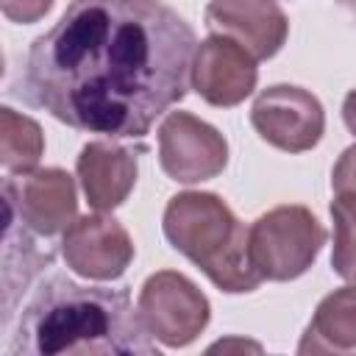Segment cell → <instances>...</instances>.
Wrapping results in <instances>:
<instances>
[{
	"label": "cell",
	"instance_id": "1",
	"mask_svg": "<svg viewBox=\"0 0 356 356\" xmlns=\"http://www.w3.org/2000/svg\"><path fill=\"white\" fill-rule=\"evenodd\" d=\"M195 31L161 0H72L25 58L19 95L70 128L142 139L184 100Z\"/></svg>",
	"mask_w": 356,
	"mask_h": 356
},
{
	"label": "cell",
	"instance_id": "2",
	"mask_svg": "<svg viewBox=\"0 0 356 356\" xmlns=\"http://www.w3.org/2000/svg\"><path fill=\"white\" fill-rule=\"evenodd\" d=\"M159 356L128 289L44 281L19 314L8 356Z\"/></svg>",
	"mask_w": 356,
	"mask_h": 356
},
{
	"label": "cell",
	"instance_id": "3",
	"mask_svg": "<svg viewBox=\"0 0 356 356\" xmlns=\"http://www.w3.org/2000/svg\"><path fill=\"white\" fill-rule=\"evenodd\" d=\"M164 236L222 292H253L261 275L250 264L248 228L211 192H181L164 209Z\"/></svg>",
	"mask_w": 356,
	"mask_h": 356
},
{
	"label": "cell",
	"instance_id": "4",
	"mask_svg": "<svg viewBox=\"0 0 356 356\" xmlns=\"http://www.w3.org/2000/svg\"><path fill=\"white\" fill-rule=\"evenodd\" d=\"M323 245L325 228L306 206H278L248 228L250 264L261 281H292L303 275Z\"/></svg>",
	"mask_w": 356,
	"mask_h": 356
},
{
	"label": "cell",
	"instance_id": "5",
	"mask_svg": "<svg viewBox=\"0 0 356 356\" xmlns=\"http://www.w3.org/2000/svg\"><path fill=\"white\" fill-rule=\"evenodd\" d=\"M139 317L150 337L167 348H184L209 325L206 295L181 273L161 270L150 275L139 292Z\"/></svg>",
	"mask_w": 356,
	"mask_h": 356
},
{
	"label": "cell",
	"instance_id": "6",
	"mask_svg": "<svg viewBox=\"0 0 356 356\" xmlns=\"http://www.w3.org/2000/svg\"><path fill=\"white\" fill-rule=\"evenodd\" d=\"M250 122L259 131V136L273 147L286 153H303L320 142L325 114L312 92L278 83L256 97L250 108Z\"/></svg>",
	"mask_w": 356,
	"mask_h": 356
},
{
	"label": "cell",
	"instance_id": "7",
	"mask_svg": "<svg viewBox=\"0 0 356 356\" xmlns=\"http://www.w3.org/2000/svg\"><path fill=\"white\" fill-rule=\"evenodd\" d=\"M159 161L172 181L197 184L225 170L228 145L209 122L189 111H172L159 128Z\"/></svg>",
	"mask_w": 356,
	"mask_h": 356
},
{
	"label": "cell",
	"instance_id": "8",
	"mask_svg": "<svg viewBox=\"0 0 356 356\" xmlns=\"http://www.w3.org/2000/svg\"><path fill=\"white\" fill-rule=\"evenodd\" d=\"M3 197H6V209L14 211L25 228L42 236H53L72 225L75 184L58 167L6 178Z\"/></svg>",
	"mask_w": 356,
	"mask_h": 356
},
{
	"label": "cell",
	"instance_id": "9",
	"mask_svg": "<svg viewBox=\"0 0 356 356\" xmlns=\"http://www.w3.org/2000/svg\"><path fill=\"white\" fill-rule=\"evenodd\" d=\"M64 259L83 278L111 281L125 273L134 259V242L128 231L103 214H86L64 231Z\"/></svg>",
	"mask_w": 356,
	"mask_h": 356
},
{
	"label": "cell",
	"instance_id": "10",
	"mask_svg": "<svg viewBox=\"0 0 356 356\" xmlns=\"http://www.w3.org/2000/svg\"><path fill=\"white\" fill-rule=\"evenodd\" d=\"M256 58L228 36L211 33L192 58V83L211 106H236L256 89Z\"/></svg>",
	"mask_w": 356,
	"mask_h": 356
},
{
	"label": "cell",
	"instance_id": "11",
	"mask_svg": "<svg viewBox=\"0 0 356 356\" xmlns=\"http://www.w3.org/2000/svg\"><path fill=\"white\" fill-rule=\"evenodd\" d=\"M206 28L264 61L284 47L289 22L273 0H211L206 6Z\"/></svg>",
	"mask_w": 356,
	"mask_h": 356
},
{
	"label": "cell",
	"instance_id": "12",
	"mask_svg": "<svg viewBox=\"0 0 356 356\" xmlns=\"http://www.w3.org/2000/svg\"><path fill=\"white\" fill-rule=\"evenodd\" d=\"M78 178L92 209H117L136 184V156L114 142H89L78 156Z\"/></svg>",
	"mask_w": 356,
	"mask_h": 356
},
{
	"label": "cell",
	"instance_id": "13",
	"mask_svg": "<svg viewBox=\"0 0 356 356\" xmlns=\"http://www.w3.org/2000/svg\"><path fill=\"white\" fill-rule=\"evenodd\" d=\"M298 353H356V286H342L320 300Z\"/></svg>",
	"mask_w": 356,
	"mask_h": 356
},
{
	"label": "cell",
	"instance_id": "14",
	"mask_svg": "<svg viewBox=\"0 0 356 356\" xmlns=\"http://www.w3.org/2000/svg\"><path fill=\"white\" fill-rule=\"evenodd\" d=\"M44 150L42 128L14 108H0V161L8 172H31Z\"/></svg>",
	"mask_w": 356,
	"mask_h": 356
},
{
	"label": "cell",
	"instance_id": "15",
	"mask_svg": "<svg viewBox=\"0 0 356 356\" xmlns=\"http://www.w3.org/2000/svg\"><path fill=\"white\" fill-rule=\"evenodd\" d=\"M334 220V253L331 267L345 281H356V195L337 192L331 200Z\"/></svg>",
	"mask_w": 356,
	"mask_h": 356
},
{
	"label": "cell",
	"instance_id": "16",
	"mask_svg": "<svg viewBox=\"0 0 356 356\" xmlns=\"http://www.w3.org/2000/svg\"><path fill=\"white\" fill-rule=\"evenodd\" d=\"M0 3H3V14L11 22H36L53 6V0H0Z\"/></svg>",
	"mask_w": 356,
	"mask_h": 356
},
{
	"label": "cell",
	"instance_id": "17",
	"mask_svg": "<svg viewBox=\"0 0 356 356\" xmlns=\"http://www.w3.org/2000/svg\"><path fill=\"white\" fill-rule=\"evenodd\" d=\"M331 186H334V192H350V195H356V145H350L339 156V161L334 164Z\"/></svg>",
	"mask_w": 356,
	"mask_h": 356
},
{
	"label": "cell",
	"instance_id": "18",
	"mask_svg": "<svg viewBox=\"0 0 356 356\" xmlns=\"http://www.w3.org/2000/svg\"><path fill=\"white\" fill-rule=\"evenodd\" d=\"M342 120H345V125L350 128V134H356V89L345 97V103H342Z\"/></svg>",
	"mask_w": 356,
	"mask_h": 356
},
{
	"label": "cell",
	"instance_id": "19",
	"mask_svg": "<svg viewBox=\"0 0 356 356\" xmlns=\"http://www.w3.org/2000/svg\"><path fill=\"white\" fill-rule=\"evenodd\" d=\"M339 3H342V6H345L350 14H353V19H356V0H339Z\"/></svg>",
	"mask_w": 356,
	"mask_h": 356
}]
</instances>
